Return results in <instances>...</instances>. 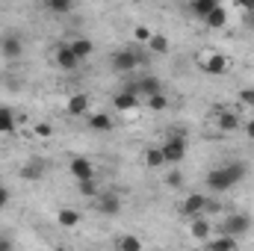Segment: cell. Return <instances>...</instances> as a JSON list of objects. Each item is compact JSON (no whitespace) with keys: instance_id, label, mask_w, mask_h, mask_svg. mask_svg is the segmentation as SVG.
I'll list each match as a JSON object with an SVG mask.
<instances>
[{"instance_id":"1","label":"cell","mask_w":254,"mask_h":251,"mask_svg":"<svg viewBox=\"0 0 254 251\" xmlns=\"http://www.w3.org/2000/svg\"><path fill=\"white\" fill-rule=\"evenodd\" d=\"M246 172H249V166L243 160H231L219 169H210L204 181H207V189H213V192H228L246 178Z\"/></svg>"},{"instance_id":"2","label":"cell","mask_w":254,"mask_h":251,"mask_svg":"<svg viewBox=\"0 0 254 251\" xmlns=\"http://www.w3.org/2000/svg\"><path fill=\"white\" fill-rule=\"evenodd\" d=\"M160 148H163L166 163H172V166H178L181 160H187V136L181 130H169V136H166V142Z\"/></svg>"},{"instance_id":"3","label":"cell","mask_w":254,"mask_h":251,"mask_svg":"<svg viewBox=\"0 0 254 251\" xmlns=\"http://www.w3.org/2000/svg\"><path fill=\"white\" fill-rule=\"evenodd\" d=\"M249 228H252V216H246V213H231L219 225V231L222 234H231V237H246Z\"/></svg>"},{"instance_id":"4","label":"cell","mask_w":254,"mask_h":251,"mask_svg":"<svg viewBox=\"0 0 254 251\" xmlns=\"http://www.w3.org/2000/svg\"><path fill=\"white\" fill-rule=\"evenodd\" d=\"M54 60H57V68H60V71H65V74H71V71H77V68H80V57L71 51V45H68V42L57 45Z\"/></svg>"},{"instance_id":"5","label":"cell","mask_w":254,"mask_h":251,"mask_svg":"<svg viewBox=\"0 0 254 251\" xmlns=\"http://www.w3.org/2000/svg\"><path fill=\"white\" fill-rule=\"evenodd\" d=\"M213 113H216V127H219L222 133H234V130L243 127L240 116H237L231 107H213Z\"/></svg>"},{"instance_id":"6","label":"cell","mask_w":254,"mask_h":251,"mask_svg":"<svg viewBox=\"0 0 254 251\" xmlns=\"http://www.w3.org/2000/svg\"><path fill=\"white\" fill-rule=\"evenodd\" d=\"M95 210L104 213V216H119V213H122V198H119V192H98Z\"/></svg>"},{"instance_id":"7","label":"cell","mask_w":254,"mask_h":251,"mask_svg":"<svg viewBox=\"0 0 254 251\" xmlns=\"http://www.w3.org/2000/svg\"><path fill=\"white\" fill-rule=\"evenodd\" d=\"M45 172H48V163H45V157H30L24 166H21V181H42L45 178Z\"/></svg>"},{"instance_id":"8","label":"cell","mask_w":254,"mask_h":251,"mask_svg":"<svg viewBox=\"0 0 254 251\" xmlns=\"http://www.w3.org/2000/svg\"><path fill=\"white\" fill-rule=\"evenodd\" d=\"M0 54L12 63V60H21V54H24V42L15 36V33H6V36H0Z\"/></svg>"},{"instance_id":"9","label":"cell","mask_w":254,"mask_h":251,"mask_svg":"<svg viewBox=\"0 0 254 251\" xmlns=\"http://www.w3.org/2000/svg\"><path fill=\"white\" fill-rule=\"evenodd\" d=\"M210 231H213V225H210L207 213H198V216H192V219H190V237L195 240V243L210 240Z\"/></svg>"},{"instance_id":"10","label":"cell","mask_w":254,"mask_h":251,"mask_svg":"<svg viewBox=\"0 0 254 251\" xmlns=\"http://www.w3.org/2000/svg\"><path fill=\"white\" fill-rule=\"evenodd\" d=\"M113 71H119V74H127V71H133L136 65H139V54H133V51H116L113 54Z\"/></svg>"},{"instance_id":"11","label":"cell","mask_w":254,"mask_h":251,"mask_svg":"<svg viewBox=\"0 0 254 251\" xmlns=\"http://www.w3.org/2000/svg\"><path fill=\"white\" fill-rule=\"evenodd\" d=\"M125 89L130 92H136V95H157V92H163V80L160 77H142V80H136V83H127Z\"/></svg>"},{"instance_id":"12","label":"cell","mask_w":254,"mask_h":251,"mask_svg":"<svg viewBox=\"0 0 254 251\" xmlns=\"http://www.w3.org/2000/svg\"><path fill=\"white\" fill-rule=\"evenodd\" d=\"M68 172L74 175V181H89V178H95V166H92V160H86V157H71Z\"/></svg>"},{"instance_id":"13","label":"cell","mask_w":254,"mask_h":251,"mask_svg":"<svg viewBox=\"0 0 254 251\" xmlns=\"http://www.w3.org/2000/svg\"><path fill=\"white\" fill-rule=\"evenodd\" d=\"M228 57L225 54H210V57H204L201 60V68L207 71V74H213V77H222L225 71H228Z\"/></svg>"},{"instance_id":"14","label":"cell","mask_w":254,"mask_h":251,"mask_svg":"<svg viewBox=\"0 0 254 251\" xmlns=\"http://www.w3.org/2000/svg\"><path fill=\"white\" fill-rule=\"evenodd\" d=\"M113 107H116L119 113H130V110H136V107H139V95H136V92H130V89H122V92H116V95H113Z\"/></svg>"},{"instance_id":"15","label":"cell","mask_w":254,"mask_h":251,"mask_svg":"<svg viewBox=\"0 0 254 251\" xmlns=\"http://www.w3.org/2000/svg\"><path fill=\"white\" fill-rule=\"evenodd\" d=\"M204 204H207V195H201V192H192L184 198V204H181V213L184 216H198V213H204Z\"/></svg>"},{"instance_id":"16","label":"cell","mask_w":254,"mask_h":251,"mask_svg":"<svg viewBox=\"0 0 254 251\" xmlns=\"http://www.w3.org/2000/svg\"><path fill=\"white\" fill-rule=\"evenodd\" d=\"M65 113H68L71 119L86 116V113H89V98H86V95H71L68 104H65Z\"/></svg>"},{"instance_id":"17","label":"cell","mask_w":254,"mask_h":251,"mask_svg":"<svg viewBox=\"0 0 254 251\" xmlns=\"http://www.w3.org/2000/svg\"><path fill=\"white\" fill-rule=\"evenodd\" d=\"M204 246L213 251H234L240 246V237H231V234H222V237H216V240H204Z\"/></svg>"},{"instance_id":"18","label":"cell","mask_w":254,"mask_h":251,"mask_svg":"<svg viewBox=\"0 0 254 251\" xmlns=\"http://www.w3.org/2000/svg\"><path fill=\"white\" fill-rule=\"evenodd\" d=\"M68 45H71V51L80 57V63H83V60H89V57L95 54V45H92V39H86V36H77V39H71Z\"/></svg>"},{"instance_id":"19","label":"cell","mask_w":254,"mask_h":251,"mask_svg":"<svg viewBox=\"0 0 254 251\" xmlns=\"http://www.w3.org/2000/svg\"><path fill=\"white\" fill-rule=\"evenodd\" d=\"M80 219H83V216H80L77 210H71V207H63V210L57 213V225H60V228H77Z\"/></svg>"},{"instance_id":"20","label":"cell","mask_w":254,"mask_h":251,"mask_svg":"<svg viewBox=\"0 0 254 251\" xmlns=\"http://www.w3.org/2000/svg\"><path fill=\"white\" fill-rule=\"evenodd\" d=\"M45 6H48L51 15H71L77 0H45Z\"/></svg>"},{"instance_id":"21","label":"cell","mask_w":254,"mask_h":251,"mask_svg":"<svg viewBox=\"0 0 254 251\" xmlns=\"http://www.w3.org/2000/svg\"><path fill=\"white\" fill-rule=\"evenodd\" d=\"M89 127L98 130V133H110V130H113V119H110L107 113H92V116H89Z\"/></svg>"},{"instance_id":"22","label":"cell","mask_w":254,"mask_h":251,"mask_svg":"<svg viewBox=\"0 0 254 251\" xmlns=\"http://www.w3.org/2000/svg\"><path fill=\"white\" fill-rule=\"evenodd\" d=\"M216 6H219V0H192V3H190L192 15H195V18H201V21H204Z\"/></svg>"},{"instance_id":"23","label":"cell","mask_w":254,"mask_h":251,"mask_svg":"<svg viewBox=\"0 0 254 251\" xmlns=\"http://www.w3.org/2000/svg\"><path fill=\"white\" fill-rule=\"evenodd\" d=\"M204 24H207L210 30H222V27L228 24V12H225L222 6H216V9H213V12H210L207 18H204Z\"/></svg>"},{"instance_id":"24","label":"cell","mask_w":254,"mask_h":251,"mask_svg":"<svg viewBox=\"0 0 254 251\" xmlns=\"http://www.w3.org/2000/svg\"><path fill=\"white\" fill-rule=\"evenodd\" d=\"M148 48H151V54H160V57H166V54H169V39H166L163 33H151V39H148Z\"/></svg>"},{"instance_id":"25","label":"cell","mask_w":254,"mask_h":251,"mask_svg":"<svg viewBox=\"0 0 254 251\" xmlns=\"http://www.w3.org/2000/svg\"><path fill=\"white\" fill-rule=\"evenodd\" d=\"M15 133V116L9 107H0V136H9Z\"/></svg>"},{"instance_id":"26","label":"cell","mask_w":254,"mask_h":251,"mask_svg":"<svg viewBox=\"0 0 254 251\" xmlns=\"http://www.w3.org/2000/svg\"><path fill=\"white\" fill-rule=\"evenodd\" d=\"M145 166H148V169H160V166H166L163 148H148V151H145Z\"/></svg>"},{"instance_id":"27","label":"cell","mask_w":254,"mask_h":251,"mask_svg":"<svg viewBox=\"0 0 254 251\" xmlns=\"http://www.w3.org/2000/svg\"><path fill=\"white\" fill-rule=\"evenodd\" d=\"M145 104H148V110H154V113H163V110L169 107V98H166L163 92H157V95H148V98H145Z\"/></svg>"},{"instance_id":"28","label":"cell","mask_w":254,"mask_h":251,"mask_svg":"<svg viewBox=\"0 0 254 251\" xmlns=\"http://www.w3.org/2000/svg\"><path fill=\"white\" fill-rule=\"evenodd\" d=\"M77 189H80L83 198H98V192H101V187L95 184V178H89V181H77Z\"/></svg>"},{"instance_id":"29","label":"cell","mask_w":254,"mask_h":251,"mask_svg":"<svg viewBox=\"0 0 254 251\" xmlns=\"http://www.w3.org/2000/svg\"><path fill=\"white\" fill-rule=\"evenodd\" d=\"M116 246L122 251H142V240H139V237H122Z\"/></svg>"},{"instance_id":"30","label":"cell","mask_w":254,"mask_h":251,"mask_svg":"<svg viewBox=\"0 0 254 251\" xmlns=\"http://www.w3.org/2000/svg\"><path fill=\"white\" fill-rule=\"evenodd\" d=\"M166 187H172V189H178V187H184V175L175 169V172H169L166 175Z\"/></svg>"},{"instance_id":"31","label":"cell","mask_w":254,"mask_h":251,"mask_svg":"<svg viewBox=\"0 0 254 251\" xmlns=\"http://www.w3.org/2000/svg\"><path fill=\"white\" fill-rule=\"evenodd\" d=\"M133 39H136V42H142V45H148L151 30H148V27H136V30H133Z\"/></svg>"},{"instance_id":"32","label":"cell","mask_w":254,"mask_h":251,"mask_svg":"<svg viewBox=\"0 0 254 251\" xmlns=\"http://www.w3.org/2000/svg\"><path fill=\"white\" fill-rule=\"evenodd\" d=\"M33 133H36L39 139H51V133H54V127H51V125H36V127H33Z\"/></svg>"},{"instance_id":"33","label":"cell","mask_w":254,"mask_h":251,"mask_svg":"<svg viewBox=\"0 0 254 251\" xmlns=\"http://www.w3.org/2000/svg\"><path fill=\"white\" fill-rule=\"evenodd\" d=\"M240 101H243L246 107H252V110H254V89H243V92H240Z\"/></svg>"},{"instance_id":"34","label":"cell","mask_w":254,"mask_h":251,"mask_svg":"<svg viewBox=\"0 0 254 251\" xmlns=\"http://www.w3.org/2000/svg\"><path fill=\"white\" fill-rule=\"evenodd\" d=\"M9 198H12V192H9V187H3V184H0V210H3L6 204H9Z\"/></svg>"},{"instance_id":"35","label":"cell","mask_w":254,"mask_h":251,"mask_svg":"<svg viewBox=\"0 0 254 251\" xmlns=\"http://www.w3.org/2000/svg\"><path fill=\"white\" fill-rule=\"evenodd\" d=\"M222 210V204L219 201H213V198H207V204H204V213H219Z\"/></svg>"},{"instance_id":"36","label":"cell","mask_w":254,"mask_h":251,"mask_svg":"<svg viewBox=\"0 0 254 251\" xmlns=\"http://www.w3.org/2000/svg\"><path fill=\"white\" fill-rule=\"evenodd\" d=\"M234 3H237L243 12H254V0H234Z\"/></svg>"},{"instance_id":"37","label":"cell","mask_w":254,"mask_h":251,"mask_svg":"<svg viewBox=\"0 0 254 251\" xmlns=\"http://www.w3.org/2000/svg\"><path fill=\"white\" fill-rule=\"evenodd\" d=\"M243 130H246V136L254 142V119H252V122H246V125H243Z\"/></svg>"},{"instance_id":"38","label":"cell","mask_w":254,"mask_h":251,"mask_svg":"<svg viewBox=\"0 0 254 251\" xmlns=\"http://www.w3.org/2000/svg\"><path fill=\"white\" fill-rule=\"evenodd\" d=\"M243 24H246L249 30H254V12H246V15H243Z\"/></svg>"},{"instance_id":"39","label":"cell","mask_w":254,"mask_h":251,"mask_svg":"<svg viewBox=\"0 0 254 251\" xmlns=\"http://www.w3.org/2000/svg\"><path fill=\"white\" fill-rule=\"evenodd\" d=\"M3 249H12V243H9V240H3V237H0V251Z\"/></svg>"}]
</instances>
